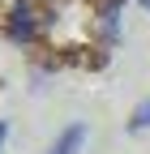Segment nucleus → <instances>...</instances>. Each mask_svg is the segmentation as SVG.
I'll use <instances>...</instances> for the list:
<instances>
[{
	"label": "nucleus",
	"instance_id": "obj_1",
	"mask_svg": "<svg viewBox=\"0 0 150 154\" xmlns=\"http://www.w3.org/2000/svg\"><path fill=\"white\" fill-rule=\"evenodd\" d=\"M47 17H52V0H13L5 13V38L17 47H30L43 34Z\"/></svg>",
	"mask_w": 150,
	"mask_h": 154
},
{
	"label": "nucleus",
	"instance_id": "obj_2",
	"mask_svg": "<svg viewBox=\"0 0 150 154\" xmlns=\"http://www.w3.org/2000/svg\"><path fill=\"white\" fill-rule=\"evenodd\" d=\"M82 146H86V124H64L47 146V154H82Z\"/></svg>",
	"mask_w": 150,
	"mask_h": 154
},
{
	"label": "nucleus",
	"instance_id": "obj_3",
	"mask_svg": "<svg viewBox=\"0 0 150 154\" xmlns=\"http://www.w3.org/2000/svg\"><path fill=\"white\" fill-rule=\"evenodd\" d=\"M124 128H129V133H146V128H150V99H142V103H137L133 111H129Z\"/></svg>",
	"mask_w": 150,
	"mask_h": 154
},
{
	"label": "nucleus",
	"instance_id": "obj_4",
	"mask_svg": "<svg viewBox=\"0 0 150 154\" xmlns=\"http://www.w3.org/2000/svg\"><path fill=\"white\" fill-rule=\"evenodd\" d=\"M5 137H9V124H5V120H0V146H5Z\"/></svg>",
	"mask_w": 150,
	"mask_h": 154
},
{
	"label": "nucleus",
	"instance_id": "obj_5",
	"mask_svg": "<svg viewBox=\"0 0 150 154\" xmlns=\"http://www.w3.org/2000/svg\"><path fill=\"white\" fill-rule=\"evenodd\" d=\"M142 5H146V9H150V0H142Z\"/></svg>",
	"mask_w": 150,
	"mask_h": 154
}]
</instances>
